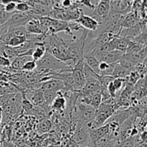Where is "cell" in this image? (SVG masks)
<instances>
[{
    "label": "cell",
    "instance_id": "obj_1",
    "mask_svg": "<svg viewBox=\"0 0 147 147\" xmlns=\"http://www.w3.org/2000/svg\"><path fill=\"white\" fill-rule=\"evenodd\" d=\"M119 108L116 98H111L106 101L102 102L99 107L96 110L94 119L96 129L103 126L116 113Z\"/></svg>",
    "mask_w": 147,
    "mask_h": 147
},
{
    "label": "cell",
    "instance_id": "obj_2",
    "mask_svg": "<svg viewBox=\"0 0 147 147\" xmlns=\"http://www.w3.org/2000/svg\"><path fill=\"white\" fill-rule=\"evenodd\" d=\"M110 12V4L109 1H98L96 5L94 10L89 16L93 17L98 22L99 25L107 18Z\"/></svg>",
    "mask_w": 147,
    "mask_h": 147
},
{
    "label": "cell",
    "instance_id": "obj_3",
    "mask_svg": "<svg viewBox=\"0 0 147 147\" xmlns=\"http://www.w3.org/2000/svg\"><path fill=\"white\" fill-rule=\"evenodd\" d=\"M32 18H34V17H33L30 14V12H18V11H14V13L11 14L10 18L7 22V24H8L9 27L25 26L26 24Z\"/></svg>",
    "mask_w": 147,
    "mask_h": 147
},
{
    "label": "cell",
    "instance_id": "obj_4",
    "mask_svg": "<svg viewBox=\"0 0 147 147\" xmlns=\"http://www.w3.org/2000/svg\"><path fill=\"white\" fill-rule=\"evenodd\" d=\"M84 64V59H82L73 66V70H72V74H73V79H74L76 90H80L84 86L85 78L83 76V71Z\"/></svg>",
    "mask_w": 147,
    "mask_h": 147
},
{
    "label": "cell",
    "instance_id": "obj_5",
    "mask_svg": "<svg viewBox=\"0 0 147 147\" xmlns=\"http://www.w3.org/2000/svg\"><path fill=\"white\" fill-rule=\"evenodd\" d=\"M100 90L101 86L98 80L95 77H90L85 80L84 86L80 90L83 96H87L96 93H100Z\"/></svg>",
    "mask_w": 147,
    "mask_h": 147
},
{
    "label": "cell",
    "instance_id": "obj_6",
    "mask_svg": "<svg viewBox=\"0 0 147 147\" xmlns=\"http://www.w3.org/2000/svg\"><path fill=\"white\" fill-rule=\"evenodd\" d=\"M79 114L80 119L86 123L89 122L94 121L95 115H96V109L85 103L79 102L78 105Z\"/></svg>",
    "mask_w": 147,
    "mask_h": 147
},
{
    "label": "cell",
    "instance_id": "obj_7",
    "mask_svg": "<svg viewBox=\"0 0 147 147\" xmlns=\"http://www.w3.org/2000/svg\"><path fill=\"white\" fill-rule=\"evenodd\" d=\"M134 1H109L110 9L125 16L131 12Z\"/></svg>",
    "mask_w": 147,
    "mask_h": 147
},
{
    "label": "cell",
    "instance_id": "obj_8",
    "mask_svg": "<svg viewBox=\"0 0 147 147\" xmlns=\"http://www.w3.org/2000/svg\"><path fill=\"white\" fill-rule=\"evenodd\" d=\"M40 89L42 92H50V93H57L61 90L66 89L64 83L57 79H50L45 82L41 83Z\"/></svg>",
    "mask_w": 147,
    "mask_h": 147
},
{
    "label": "cell",
    "instance_id": "obj_9",
    "mask_svg": "<svg viewBox=\"0 0 147 147\" xmlns=\"http://www.w3.org/2000/svg\"><path fill=\"white\" fill-rule=\"evenodd\" d=\"M83 29L90 32H95L98 30L99 24L96 20L88 14H82L81 16L76 21Z\"/></svg>",
    "mask_w": 147,
    "mask_h": 147
},
{
    "label": "cell",
    "instance_id": "obj_10",
    "mask_svg": "<svg viewBox=\"0 0 147 147\" xmlns=\"http://www.w3.org/2000/svg\"><path fill=\"white\" fill-rule=\"evenodd\" d=\"M146 46H145L142 50L137 53H132V54H124L123 56V58L129 61V63H131L134 66H136V65L142 63L146 60Z\"/></svg>",
    "mask_w": 147,
    "mask_h": 147
},
{
    "label": "cell",
    "instance_id": "obj_11",
    "mask_svg": "<svg viewBox=\"0 0 147 147\" xmlns=\"http://www.w3.org/2000/svg\"><path fill=\"white\" fill-rule=\"evenodd\" d=\"M109 132H110V127H109V123L90 131L89 135H90V142H93L95 141L102 139L105 136L109 134Z\"/></svg>",
    "mask_w": 147,
    "mask_h": 147
},
{
    "label": "cell",
    "instance_id": "obj_12",
    "mask_svg": "<svg viewBox=\"0 0 147 147\" xmlns=\"http://www.w3.org/2000/svg\"><path fill=\"white\" fill-rule=\"evenodd\" d=\"M124 53L119 50H113L106 53L101 58L100 62H104L107 64H115L121 60Z\"/></svg>",
    "mask_w": 147,
    "mask_h": 147
},
{
    "label": "cell",
    "instance_id": "obj_13",
    "mask_svg": "<svg viewBox=\"0 0 147 147\" xmlns=\"http://www.w3.org/2000/svg\"><path fill=\"white\" fill-rule=\"evenodd\" d=\"M25 27L27 34H42L38 18H32L26 24Z\"/></svg>",
    "mask_w": 147,
    "mask_h": 147
},
{
    "label": "cell",
    "instance_id": "obj_14",
    "mask_svg": "<svg viewBox=\"0 0 147 147\" xmlns=\"http://www.w3.org/2000/svg\"><path fill=\"white\" fill-rule=\"evenodd\" d=\"M139 24V17L136 12H130L123 17L121 22V27L124 29H129Z\"/></svg>",
    "mask_w": 147,
    "mask_h": 147
},
{
    "label": "cell",
    "instance_id": "obj_15",
    "mask_svg": "<svg viewBox=\"0 0 147 147\" xmlns=\"http://www.w3.org/2000/svg\"><path fill=\"white\" fill-rule=\"evenodd\" d=\"M32 60L31 56L30 55H20L16 57L14 60L11 63V67L12 70L15 71H20L22 70V67H23L24 64L27 61Z\"/></svg>",
    "mask_w": 147,
    "mask_h": 147
},
{
    "label": "cell",
    "instance_id": "obj_16",
    "mask_svg": "<svg viewBox=\"0 0 147 147\" xmlns=\"http://www.w3.org/2000/svg\"><path fill=\"white\" fill-rule=\"evenodd\" d=\"M84 62L86 65L89 67V68L96 75L100 76V70H99V63L100 62L93 57L90 55H86L84 57Z\"/></svg>",
    "mask_w": 147,
    "mask_h": 147
},
{
    "label": "cell",
    "instance_id": "obj_17",
    "mask_svg": "<svg viewBox=\"0 0 147 147\" xmlns=\"http://www.w3.org/2000/svg\"><path fill=\"white\" fill-rule=\"evenodd\" d=\"M131 71L128 70L126 69L123 68L119 63H116L113 69V74H112V78H127L128 76H129Z\"/></svg>",
    "mask_w": 147,
    "mask_h": 147
},
{
    "label": "cell",
    "instance_id": "obj_18",
    "mask_svg": "<svg viewBox=\"0 0 147 147\" xmlns=\"http://www.w3.org/2000/svg\"><path fill=\"white\" fill-rule=\"evenodd\" d=\"M66 106V100L59 92L51 103V107L55 110H63Z\"/></svg>",
    "mask_w": 147,
    "mask_h": 147
},
{
    "label": "cell",
    "instance_id": "obj_19",
    "mask_svg": "<svg viewBox=\"0 0 147 147\" xmlns=\"http://www.w3.org/2000/svg\"><path fill=\"white\" fill-rule=\"evenodd\" d=\"M46 52H47V50H46L44 44L39 45L35 46L34 48L33 49L32 53V60L34 61H38V60H40L45 55Z\"/></svg>",
    "mask_w": 147,
    "mask_h": 147
},
{
    "label": "cell",
    "instance_id": "obj_20",
    "mask_svg": "<svg viewBox=\"0 0 147 147\" xmlns=\"http://www.w3.org/2000/svg\"><path fill=\"white\" fill-rule=\"evenodd\" d=\"M26 36H14V37H12L9 39L6 45L11 47H20L27 41Z\"/></svg>",
    "mask_w": 147,
    "mask_h": 147
},
{
    "label": "cell",
    "instance_id": "obj_21",
    "mask_svg": "<svg viewBox=\"0 0 147 147\" xmlns=\"http://www.w3.org/2000/svg\"><path fill=\"white\" fill-rule=\"evenodd\" d=\"M129 44V39L124 38V37H116V45H115V50L122 52L125 54L126 48Z\"/></svg>",
    "mask_w": 147,
    "mask_h": 147
},
{
    "label": "cell",
    "instance_id": "obj_22",
    "mask_svg": "<svg viewBox=\"0 0 147 147\" xmlns=\"http://www.w3.org/2000/svg\"><path fill=\"white\" fill-rule=\"evenodd\" d=\"M144 47L145 46H143L139 43H136L132 40H129V44H128V47L126 48V52H125V54H132V53H137V52L142 50Z\"/></svg>",
    "mask_w": 147,
    "mask_h": 147
},
{
    "label": "cell",
    "instance_id": "obj_23",
    "mask_svg": "<svg viewBox=\"0 0 147 147\" xmlns=\"http://www.w3.org/2000/svg\"><path fill=\"white\" fill-rule=\"evenodd\" d=\"M16 4V11L18 12H29L32 9V7L24 1H17Z\"/></svg>",
    "mask_w": 147,
    "mask_h": 147
},
{
    "label": "cell",
    "instance_id": "obj_24",
    "mask_svg": "<svg viewBox=\"0 0 147 147\" xmlns=\"http://www.w3.org/2000/svg\"><path fill=\"white\" fill-rule=\"evenodd\" d=\"M146 30H144L137 37L132 39H129V40H132L136 43H139L143 46H146Z\"/></svg>",
    "mask_w": 147,
    "mask_h": 147
},
{
    "label": "cell",
    "instance_id": "obj_25",
    "mask_svg": "<svg viewBox=\"0 0 147 147\" xmlns=\"http://www.w3.org/2000/svg\"><path fill=\"white\" fill-rule=\"evenodd\" d=\"M37 68V64H36V62L34 61L33 60H30V61H27L25 64L23 65V67H22L21 71H24V72H32L36 70Z\"/></svg>",
    "mask_w": 147,
    "mask_h": 147
},
{
    "label": "cell",
    "instance_id": "obj_26",
    "mask_svg": "<svg viewBox=\"0 0 147 147\" xmlns=\"http://www.w3.org/2000/svg\"><path fill=\"white\" fill-rule=\"evenodd\" d=\"M135 141H136V136H130L125 140L122 141L120 143L119 147H134Z\"/></svg>",
    "mask_w": 147,
    "mask_h": 147
},
{
    "label": "cell",
    "instance_id": "obj_27",
    "mask_svg": "<svg viewBox=\"0 0 147 147\" xmlns=\"http://www.w3.org/2000/svg\"><path fill=\"white\" fill-rule=\"evenodd\" d=\"M37 127H38L37 129H38L39 131H40L41 133H45V132L49 131L51 128V124L49 121H44L41 122Z\"/></svg>",
    "mask_w": 147,
    "mask_h": 147
},
{
    "label": "cell",
    "instance_id": "obj_28",
    "mask_svg": "<svg viewBox=\"0 0 147 147\" xmlns=\"http://www.w3.org/2000/svg\"><path fill=\"white\" fill-rule=\"evenodd\" d=\"M16 1H10L8 4L4 6V11L8 14H12L14 11H16Z\"/></svg>",
    "mask_w": 147,
    "mask_h": 147
},
{
    "label": "cell",
    "instance_id": "obj_29",
    "mask_svg": "<svg viewBox=\"0 0 147 147\" xmlns=\"http://www.w3.org/2000/svg\"><path fill=\"white\" fill-rule=\"evenodd\" d=\"M10 66H11V61L7 57L0 55V69L3 70L7 67H9Z\"/></svg>",
    "mask_w": 147,
    "mask_h": 147
},
{
    "label": "cell",
    "instance_id": "obj_30",
    "mask_svg": "<svg viewBox=\"0 0 147 147\" xmlns=\"http://www.w3.org/2000/svg\"><path fill=\"white\" fill-rule=\"evenodd\" d=\"M73 1L70 0H63V1H60V7L61 8L65 9H68L73 5Z\"/></svg>",
    "mask_w": 147,
    "mask_h": 147
},
{
    "label": "cell",
    "instance_id": "obj_31",
    "mask_svg": "<svg viewBox=\"0 0 147 147\" xmlns=\"http://www.w3.org/2000/svg\"><path fill=\"white\" fill-rule=\"evenodd\" d=\"M68 147H79V146L77 144L75 143V142H70V143H69Z\"/></svg>",
    "mask_w": 147,
    "mask_h": 147
},
{
    "label": "cell",
    "instance_id": "obj_32",
    "mask_svg": "<svg viewBox=\"0 0 147 147\" xmlns=\"http://www.w3.org/2000/svg\"><path fill=\"white\" fill-rule=\"evenodd\" d=\"M2 122V109L0 107V125Z\"/></svg>",
    "mask_w": 147,
    "mask_h": 147
},
{
    "label": "cell",
    "instance_id": "obj_33",
    "mask_svg": "<svg viewBox=\"0 0 147 147\" xmlns=\"http://www.w3.org/2000/svg\"><path fill=\"white\" fill-rule=\"evenodd\" d=\"M0 147H2V143H1V132L0 131Z\"/></svg>",
    "mask_w": 147,
    "mask_h": 147
}]
</instances>
